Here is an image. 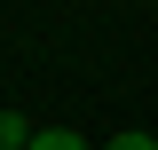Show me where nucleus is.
I'll return each instance as SVG.
<instances>
[{"instance_id":"nucleus-1","label":"nucleus","mask_w":158,"mask_h":150,"mask_svg":"<svg viewBox=\"0 0 158 150\" xmlns=\"http://www.w3.org/2000/svg\"><path fill=\"white\" fill-rule=\"evenodd\" d=\"M32 134H40V127H32V119H24V111H0V150H24V142H32Z\"/></svg>"},{"instance_id":"nucleus-2","label":"nucleus","mask_w":158,"mask_h":150,"mask_svg":"<svg viewBox=\"0 0 158 150\" xmlns=\"http://www.w3.org/2000/svg\"><path fill=\"white\" fill-rule=\"evenodd\" d=\"M24 150H87V142H79L71 127H40V134H32V142H24Z\"/></svg>"},{"instance_id":"nucleus-3","label":"nucleus","mask_w":158,"mask_h":150,"mask_svg":"<svg viewBox=\"0 0 158 150\" xmlns=\"http://www.w3.org/2000/svg\"><path fill=\"white\" fill-rule=\"evenodd\" d=\"M111 150H158L150 134H111Z\"/></svg>"}]
</instances>
